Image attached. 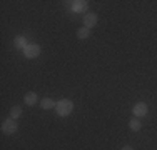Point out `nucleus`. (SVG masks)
Instances as JSON below:
<instances>
[{"label":"nucleus","instance_id":"39448f33","mask_svg":"<svg viewBox=\"0 0 157 150\" xmlns=\"http://www.w3.org/2000/svg\"><path fill=\"white\" fill-rule=\"evenodd\" d=\"M70 3H72V10L77 13L85 12V10L89 9V3L85 2V0H77V2H70Z\"/></svg>","mask_w":157,"mask_h":150},{"label":"nucleus","instance_id":"6e6552de","mask_svg":"<svg viewBox=\"0 0 157 150\" xmlns=\"http://www.w3.org/2000/svg\"><path fill=\"white\" fill-rule=\"evenodd\" d=\"M55 105H57V103H55L52 99H48V97H45V99L40 100V107L45 108V110H50V108H54V107H55Z\"/></svg>","mask_w":157,"mask_h":150},{"label":"nucleus","instance_id":"ddd939ff","mask_svg":"<svg viewBox=\"0 0 157 150\" xmlns=\"http://www.w3.org/2000/svg\"><path fill=\"white\" fill-rule=\"evenodd\" d=\"M122 150H134V148L130 147V145H125V147H122Z\"/></svg>","mask_w":157,"mask_h":150},{"label":"nucleus","instance_id":"f03ea898","mask_svg":"<svg viewBox=\"0 0 157 150\" xmlns=\"http://www.w3.org/2000/svg\"><path fill=\"white\" fill-rule=\"evenodd\" d=\"M17 130H18V125L13 118H7L5 122L2 123V132L7 133V135H13Z\"/></svg>","mask_w":157,"mask_h":150},{"label":"nucleus","instance_id":"f8f14e48","mask_svg":"<svg viewBox=\"0 0 157 150\" xmlns=\"http://www.w3.org/2000/svg\"><path fill=\"white\" fill-rule=\"evenodd\" d=\"M27 39H25V37H17L15 39V47L17 48H24L25 50V47H27Z\"/></svg>","mask_w":157,"mask_h":150},{"label":"nucleus","instance_id":"0eeeda50","mask_svg":"<svg viewBox=\"0 0 157 150\" xmlns=\"http://www.w3.org/2000/svg\"><path fill=\"white\" fill-rule=\"evenodd\" d=\"M24 102L29 105V107H33V105L37 103V93L35 92H27L24 97Z\"/></svg>","mask_w":157,"mask_h":150},{"label":"nucleus","instance_id":"f257e3e1","mask_svg":"<svg viewBox=\"0 0 157 150\" xmlns=\"http://www.w3.org/2000/svg\"><path fill=\"white\" fill-rule=\"evenodd\" d=\"M55 110H57V114L60 115V117H67V115H70V112L74 110V103L70 102L69 99H62L57 102V105H55Z\"/></svg>","mask_w":157,"mask_h":150},{"label":"nucleus","instance_id":"9b49d317","mask_svg":"<svg viewBox=\"0 0 157 150\" xmlns=\"http://www.w3.org/2000/svg\"><path fill=\"white\" fill-rule=\"evenodd\" d=\"M22 115V107H18V105H15V107H12L10 108V118H18Z\"/></svg>","mask_w":157,"mask_h":150},{"label":"nucleus","instance_id":"423d86ee","mask_svg":"<svg viewBox=\"0 0 157 150\" xmlns=\"http://www.w3.org/2000/svg\"><path fill=\"white\" fill-rule=\"evenodd\" d=\"M84 25L87 28H92V27H95L97 25V13H94V12H90V13H87L84 17Z\"/></svg>","mask_w":157,"mask_h":150},{"label":"nucleus","instance_id":"9d476101","mask_svg":"<svg viewBox=\"0 0 157 150\" xmlns=\"http://www.w3.org/2000/svg\"><path fill=\"white\" fill-rule=\"evenodd\" d=\"M129 127H130V130H132V132H139V130L142 129V123L137 118H132L129 122Z\"/></svg>","mask_w":157,"mask_h":150},{"label":"nucleus","instance_id":"20e7f679","mask_svg":"<svg viewBox=\"0 0 157 150\" xmlns=\"http://www.w3.org/2000/svg\"><path fill=\"white\" fill-rule=\"evenodd\" d=\"M132 112H134V115H136V117H145V115H147V112H149V107L144 102H139V103L134 105Z\"/></svg>","mask_w":157,"mask_h":150},{"label":"nucleus","instance_id":"1a4fd4ad","mask_svg":"<svg viewBox=\"0 0 157 150\" xmlns=\"http://www.w3.org/2000/svg\"><path fill=\"white\" fill-rule=\"evenodd\" d=\"M89 37H90V28L82 27V28H78V30H77V39L85 40V39H89Z\"/></svg>","mask_w":157,"mask_h":150},{"label":"nucleus","instance_id":"7ed1b4c3","mask_svg":"<svg viewBox=\"0 0 157 150\" xmlns=\"http://www.w3.org/2000/svg\"><path fill=\"white\" fill-rule=\"evenodd\" d=\"M24 54H25L27 58H37L40 55V47L37 43H29L27 47H25Z\"/></svg>","mask_w":157,"mask_h":150}]
</instances>
